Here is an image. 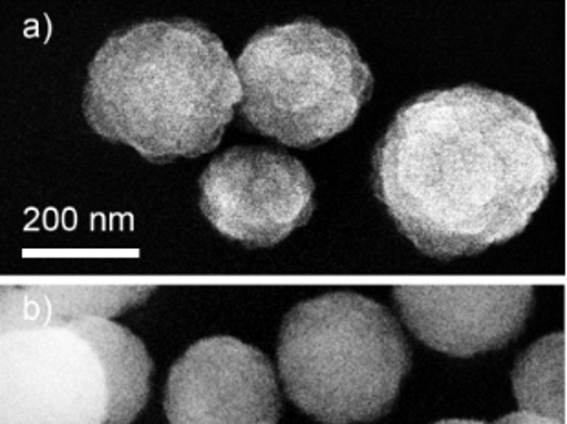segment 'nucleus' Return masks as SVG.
Returning <instances> with one entry per match:
<instances>
[{
	"mask_svg": "<svg viewBox=\"0 0 567 424\" xmlns=\"http://www.w3.org/2000/svg\"><path fill=\"white\" fill-rule=\"evenodd\" d=\"M106 319L0 337V424H109L116 392Z\"/></svg>",
	"mask_w": 567,
	"mask_h": 424,
	"instance_id": "obj_5",
	"label": "nucleus"
},
{
	"mask_svg": "<svg viewBox=\"0 0 567 424\" xmlns=\"http://www.w3.org/2000/svg\"><path fill=\"white\" fill-rule=\"evenodd\" d=\"M493 424H560L557 421L546 420L540 415L527 414V412H516V414L505 415L502 420L494 421Z\"/></svg>",
	"mask_w": 567,
	"mask_h": 424,
	"instance_id": "obj_11",
	"label": "nucleus"
},
{
	"mask_svg": "<svg viewBox=\"0 0 567 424\" xmlns=\"http://www.w3.org/2000/svg\"><path fill=\"white\" fill-rule=\"evenodd\" d=\"M436 424H485L482 421H471V420H449V421H440Z\"/></svg>",
	"mask_w": 567,
	"mask_h": 424,
	"instance_id": "obj_12",
	"label": "nucleus"
},
{
	"mask_svg": "<svg viewBox=\"0 0 567 424\" xmlns=\"http://www.w3.org/2000/svg\"><path fill=\"white\" fill-rule=\"evenodd\" d=\"M277 356L289 401L322 424L381 420L412 366L389 309L350 291L295 306L284 317Z\"/></svg>",
	"mask_w": 567,
	"mask_h": 424,
	"instance_id": "obj_3",
	"label": "nucleus"
},
{
	"mask_svg": "<svg viewBox=\"0 0 567 424\" xmlns=\"http://www.w3.org/2000/svg\"><path fill=\"white\" fill-rule=\"evenodd\" d=\"M198 185L210 226L249 249L277 246L316 210L308 168L280 148H229L207 165Z\"/></svg>",
	"mask_w": 567,
	"mask_h": 424,
	"instance_id": "obj_6",
	"label": "nucleus"
},
{
	"mask_svg": "<svg viewBox=\"0 0 567 424\" xmlns=\"http://www.w3.org/2000/svg\"><path fill=\"white\" fill-rule=\"evenodd\" d=\"M237 72L246 125L286 147H319L348 131L373 90L352 39L310 17L255 33Z\"/></svg>",
	"mask_w": 567,
	"mask_h": 424,
	"instance_id": "obj_4",
	"label": "nucleus"
},
{
	"mask_svg": "<svg viewBox=\"0 0 567 424\" xmlns=\"http://www.w3.org/2000/svg\"><path fill=\"white\" fill-rule=\"evenodd\" d=\"M522 412L566 424V335L553 333L527 348L513 370Z\"/></svg>",
	"mask_w": 567,
	"mask_h": 424,
	"instance_id": "obj_10",
	"label": "nucleus"
},
{
	"mask_svg": "<svg viewBox=\"0 0 567 424\" xmlns=\"http://www.w3.org/2000/svg\"><path fill=\"white\" fill-rule=\"evenodd\" d=\"M240 103L224 42L182 17L112 33L90 61L83 92L90 128L151 163L215 151Z\"/></svg>",
	"mask_w": 567,
	"mask_h": 424,
	"instance_id": "obj_2",
	"label": "nucleus"
},
{
	"mask_svg": "<svg viewBox=\"0 0 567 424\" xmlns=\"http://www.w3.org/2000/svg\"><path fill=\"white\" fill-rule=\"evenodd\" d=\"M558 178L551 139L513 95L462 84L401 106L372 157V189L421 252L474 257L526 231Z\"/></svg>",
	"mask_w": 567,
	"mask_h": 424,
	"instance_id": "obj_1",
	"label": "nucleus"
},
{
	"mask_svg": "<svg viewBox=\"0 0 567 424\" xmlns=\"http://www.w3.org/2000/svg\"><path fill=\"white\" fill-rule=\"evenodd\" d=\"M410 331L446 355L473 356L515 341L529 319L535 286H395Z\"/></svg>",
	"mask_w": 567,
	"mask_h": 424,
	"instance_id": "obj_8",
	"label": "nucleus"
},
{
	"mask_svg": "<svg viewBox=\"0 0 567 424\" xmlns=\"http://www.w3.org/2000/svg\"><path fill=\"white\" fill-rule=\"evenodd\" d=\"M163 406L171 424H277L282 403L262 351L235 337H209L174 362Z\"/></svg>",
	"mask_w": 567,
	"mask_h": 424,
	"instance_id": "obj_7",
	"label": "nucleus"
},
{
	"mask_svg": "<svg viewBox=\"0 0 567 424\" xmlns=\"http://www.w3.org/2000/svg\"><path fill=\"white\" fill-rule=\"evenodd\" d=\"M156 286H2L0 331L112 319L142 306Z\"/></svg>",
	"mask_w": 567,
	"mask_h": 424,
	"instance_id": "obj_9",
	"label": "nucleus"
}]
</instances>
